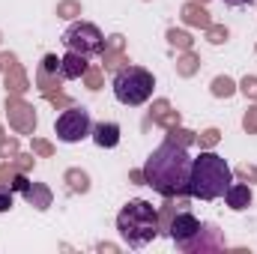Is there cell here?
I'll return each mask as SVG.
<instances>
[{
    "instance_id": "obj_1",
    "label": "cell",
    "mask_w": 257,
    "mask_h": 254,
    "mask_svg": "<svg viewBox=\"0 0 257 254\" xmlns=\"http://www.w3.org/2000/svg\"><path fill=\"white\" fill-rule=\"evenodd\" d=\"M189 171H192V156L186 153V144H177L168 138L144 162V186L159 191L162 197L186 194Z\"/></svg>"
},
{
    "instance_id": "obj_2",
    "label": "cell",
    "mask_w": 257,
    "mask_h": 254,
    "mask_svg": "<svg viewBox=\"0 0 257 254\" xmlns=\"http://www.w3.org/2000/svg\"><path fill=\"white\" fill-rule=\"evenodd\" d=\"M230 183H233L230 165L218 153H200L197 159H192L186 194L194 200H218V197H224Z\"/></svg>"
},
{
    "instance_id": "obj_3",
    "label": "cell",
    "mask_w": 257,
    "mask_h": 254,
    "mask_svg": "<svg viewBox=\"0 0 257 254\" xmlns=\"http://www.w3.org/2000/svg\"><path fill=\"white\" fill-rule=\"evenodd\" d=\"M117 233L128 248H147L159 236V212L150 200L135 197L117 212Z\"/></svg>"
},
{
    "instance_id": "obj_4",
    "label": "cell",
    "mask_w": 257,
    "mask_h": 254,
    "mask_svg": "<svg viewBox=\"0 0 257 254\" xmlns=\"http://www.w3.org/2000/svg\"><path fill=\"white\" fill-rule=\"evenodd\" d=\"M111 90H114V99H117L120 105L138 108V105H144V102L153 99V93H156V78H153V72L144 69V66H123V69H117Z\"/></svg>"
},
{
    "instance_id": "obj_5",
    "label": "cell",
    "mask_w": 257,
    "mask_h": 254,
    "mask_svg": "<svg viewBox=\"0 0 257 254\" xmlns=\"http://www.w3.org/2000/svg\"><path fill=\"white\" fill-rule=\"evenodd\" d=\"M63 45L75 54H84V57H99L105 51V36L96 24L90 21H75L63 30Z\"/></svg>"
},
{
    "instance_id": "obj_6",
    "label": "cell",
    "mask_w": 257,
    "mask_h": 254,
    "mask_svg": "<svg viewBox=\"0 0 257 254\" xmlns=\"http://www.w3.org/2000/svg\"><path fill=\"white\" fill-rule=\"evenodd\" d=\"M90 132H93L90 111H87V108H78V105L66 108L63 114L54 120V135H57V141H63V144H78V141L90 138Z\"/></svg>"
},
{
    "instance_id": "obj_7",
    "label": "cell",
    "mask_w": 257,
    "mask_h": 254,
    "mask_svg": "<svg viewBox=\"0 0 257 254\" xmlns=\"http://www.w3.org/2000/svg\"><path fill=\"white\" fill-rule=\"evenodd\" d=\"M200 227H203V224L194 218L192 212H180L177 218H171V224H168V236L177 242V248H183V251H186V248H189V242L200 233Z\"/></svg>"
},
{
    "instance_id": "obj_8",
    "label": "cell",
    "mask_w": 257,
    "mask_h": 254,
    "mask_svg": "<svg viewBox=\"0 0 257 254\" xmlns=\"http://www.w3.org/2000/svg\"><path fill=\"white\" fill-rule=\"evenodd\" d=\"M90 138H93V144L96 147H102V150H114L117 144H120V126L117 123H96L93 132H90Z\"/></svg>"
},
{
    "instance_id": "obj_9",
    "label": "cell",
    "mask_w": 257,
    "mask_h": 254,
    "mask_svg": "<svg viewBox=\"0 0 257 254\" xmlns=\"http://www.w3.org/2000/svg\"><path fill=\"white\" fill-rule=\"evenodd\" d=\"M251 200H254V194L248 186H242V183H230L227 191H224V203L233 209V212H242V209H248L251 206Z\"/></svg>"
},
{
    "instance_id": "obj_10",
    "label": "cell",
    "mask_w": 257,
    "mask_h": 254,
    "mask_svg": "<svg viewBox=\"0 0 257 254\" xmlns=\"http://www.w3.org/2000/svg\"><path fill=\"white\" fill-rule=\"evenodd\" d=\"M60 75H63V78H69V81L84 78V75H87V57H84V54L69 51L63 60H60Z\"/></svg>"
},
{
    "instance_id": "obj_11",
    "label": "cell",
    "mask_w": 257,
    "mask_h": 254,
    "mask_svg": "<svg viewBox=\"0 0 257 254\" xmlns=\"http://www.w3.org/2000/svg\"><path fill=\"white\" fill-rule=\"evenodd\" d=\"M21 194H24V200L33 203L36 209H48V206H51V191L42 189V186H27Z\"/></svg>"
},
{
    "instance_id": "obj_12",
    "label": "cell",
    "mask_w": 257,
    "mask_h": 254,
    "mask_svg": "<svg viewBox=\"0 0 257 254\" xmlns=\"http://www.w3.org/2000/svg\"><path fill=\"white\" fill-rule=\"evenodd\" d=\"M212 93L227 99V96H233V93H236V87H233V81L224 75V78H215V81H212Z\"/></svg>"
},
{
    "instance_id": "obj_13",
    "label": "cell",
    "mask_w": 257,
    "mask_h": 254,
    "mask_svg": "<svg viewBox=\"0 0 257 254\" xmlns=\"http://www.w3.org/2000/svg\"><path fill=\"white\" fill-rule=\"evenodd\" d=\"M66 180L72 183V191H87V189H90V180H87V174H84V171H81V174H78V171H69V174H66Z\"/></svg>"
},
{
    "instance_id": "obj_14",
    "label": "cell",
    "mask_w": 257,
    "mask_h": 254,
    "mask_svg": "<svg viewBox=\"0 0 257 254\" xmlns=\"http://www.w3.org/2000/svg\"><path fill=\"white\" fill-rule=\"evenodd\" d=\"M15 203V189L12 186H0V212H9Z\"/></svg>"
},
{
    "instance_id": "obj_15",
    "label": "cell",
    "mask_w": 257,
    "mask_h": 254,
    "mask_svg": "<svg viewBox=\"0 0 257 254\" xmlns=\"http://www.w3.org/2000/svg\"><path fill=\"white\" fill-rule=\"evenodd\" d=\"M186 18H189L192 24H200V27H206V24H209L206 12H200V15H197V9H194V6H189V9H186Z\"/></svg>"
},
{
    "instance_id": "obj_16",
    "label": "cell",
    "mask_w": 257,
    "mask_h": 254,
    "mask_svg": "<svg viewBox=\"0 0 257 254\" xmlns=\"http://www.w3.org/2000/svg\"><path fill=\"white\" fill-rule=\"evenodd\" d=\"M239 87H242V93H245V96H254V99H257V78H242V84H239Z\"/></svg>"
},
{
    "instance_id": "obj_17",
    "label": "cell",
    "mask_w": 257,
    "mask_h": 254,
    "mask_svg": "<svg viewBox=\"0 0 257 254\" xmlns=\"http://www.w3.org/2000/svg\"><path fill=\"white\" fill-rule=\"evenodd\" d=\"M242 126H245V132H257V108H251V111L245 114V120H242Z\"/></svg>"
},
{
    "instance_id": "obj_18",
    "label": "cell",
    "mask_w": 257,
    "mask_h": 254,
    "mask_svg": "<svg viewBox=\"0 0 257 254\" xmlns=\"http://www.w3.org/2000/svg\"><path fill=\"white\" fill-rule=\"evenodd\" d=\"M168 39H171L174 45H183V48L189 45V36H186V33H177V30H171V33H168Z\"/></svg>"
},
{
    "instance_id": "obj_19",
    "label": "cell",
    "mask_w": 257,
    "mask_h": 254,
    "mask_svg": "<svg viewBox=\"0 0 257 254\" xmlns=\"http://www.w3.org/2000/svg\"><path fill=\"white\" fill-rule=\"evenodd\" d=\"M218 141V132L215 129H209V132H203V138H200V144H206V147H212Z\"/></svg>"
},
{
    "instance_id": "obj_20",
    "label": "cell",
    "mask_w": 257,
    "mask_h": 254,
    "mask_svg": "<svg viewBox=\"0 0 257 254\" xmlns=\"http://www.w3.org/2000/svg\"><path fill=\"white\" fill-rule=\"evenodd\" d=\"M224 39H227V30H212V33H209V42H215V45L224 42Z\"/></svg>"
},
{
    "instance_id": "obj_21",
    "label": "cell",
    "mask_w": 257,
    "mask_h": 254,
    "mask_svg": "<svg viewBox=\"0 0 257 254\" xmlns=\"http://www.w3.org/2000/svg\"><path fill=\"white\" fill-rule=\"evenodd\" d=\"M60 12H63V18H75L72 12H78V6H75V3H63V6H60Z\"/></svg>"
},
{
    "instance_id": "obj_22",
    "label": "cell",
    "mask_w": 257,
    "mask_h": 254,
    "mask_svg": "<svg viewBox=\"0 0 257 254\" xmlns=\"http://www.w3.org/2000/svg\"><path fill=\"white\" fill-rule=\"evenodd\" d=\"M27 186H30V183H27L24 177H15V180H12V189H15V191H24Z\"/></svg>"
},
{
    "instance_id": "obj_23",
    "label": "cell",
    "mask_w": 257,
    "mask_h": 254,
    "mask_svg": "<svg viewBox=\"0 0 257 254\" xmlns=\"http://www.w3.org/2000/svg\"><path fill=\"white\" fill-rule=\"evenodd\" d=\"M12 150H15V144H12V141H9V144H3V141H0V153H3V156H6V153H12Z\"/></svg>"
},
{
    "instance_id": "obj_24",
    "label": "cell",
    "mask_w": 257,
    "mask_h": 254,
    "mask_svg": "<svg viewBox=\"0 0 257 254\" xmlns=\"http://www.w3.org/2000/svg\"><path fill=\"white\" fill-rule=\"evenodd\" d=\"M36 150H39V153H45V156L51 153V147H48V144H42V141H36Z\"/></svg>"
},
{
    "instance_id": "obj_25",
    "label": "cell",
    "mask_w": 257,
    "mask_h": 254,
    "mask_svg": "<svg viewBox=\"0 0 257 254\" xmlns=\"http://www.w3.org/2000/svg\"><path fill=\"white\" fill-rule=\"evenodd\" d=\"M224 3H227V6H248L251 0H224Z\"/></svg>"
}]
</instances>
